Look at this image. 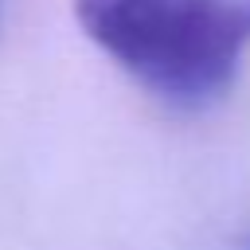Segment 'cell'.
Segmentation results:
<instances>
[{"instance_id": "cell-1", "label": "cell", "mask_w": 250, "mask_h": 250, "mask_svg": "<svg viewBox=\"0 0 250 250\" xmlns=\"http://www.w3.org/2000/svg\"><path fill=\"white\" fill-rule=\"evenodd\" d=\"M74 16L133 82L184 109L223 98L250 51V0H74Z\"/></svg>"}]
</instances>
